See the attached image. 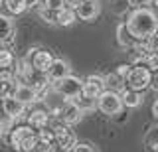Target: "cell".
<instances>
[{
	"mask_svg": "<svg viewBox=\"0 0 158 152\" xmlns=\"http://www.w3.org/2000/svg\"><path fill=\"white\" fill-rule=\"evenodd\" d=\"M105 91V79L101 75H89L87 79H83V85H81V93L91 99H97L101 93Z\"/></svg>",
	"mask_w": 158,
	"mask_h": 152,
	"instance_id": "10",
	"label": "cell"
},
{
	"mask_svg": "<svg viewBox=\"0 0 158 152\" xmlns=\"http://www.w3.org/2000/svg\"><path fill=\"white\" fill-rule=\"evenodd\" d=\"M152 117H154V119L158 121V99L152 103Z\"/></svg>",
	"mask_w": 158,
	"mask_h": 152,
	"instance_id": "32",
	"label": "cell"
},
{
	"mask_svg": "<svg viewBox=\"0 0 158 152\" xmlns=\"http://www.w3.org/2000/svg\"><path fill=\"white\" fill-rule=\"evenodd\" d=\"M34 134H36V130H34L30 125L12 126V129L8 130V142H10V146H12L14 150H18L20 144H22L24 140H28L30 136H34Z\"/></svg>",
	"mask_w": 158,
	"mask_h": 152,
	"instance_id": "8",
	"label": "cell"
},
{
	"mask_svg": "<svg viewBox=\"0 0 158 152\" xmlns=\"http://www.w3.org/2000/svg\"><path fill=\"white\" fill-rule=\"evenodd\" d=\"M67 2H71V0H65V6H67Z\"/></svg>",
	"mask_w": 158,
	"mask_h": 152,
	"instance_id": "37",
	"label": "cell"
},
{
	"mask_svg": "<svg viewBox=\"0 0 158 152\" xmlns=\"http://www.w3.org/2000/svg\"><path fill=\"white\" fill-rule=\"evenodd\" d=\"M0 109L6 117H10L12 121L16 119H22L24 117V111H26V105H22L18 99H14L12 95H6L0 99Z\"/></svg>",
	"mask_w": 158,
	"mask_h": 152,
	"instance_id": "7",
	"label": "cell"
},
{
	"mask_svg": "<svg viewBox=\"0 0 158 152\" xmlns=\"http://www.w3.org/2000/svg\"><path fill=\"white\" fill-rule=\"evenodd\" d=\"M150 148H152V150H154V152H158V142H156V144H152V146H150Z\"/></svg>",
	"mask_w": 158,
	"mask_h": 152,
	"instance_id": "35",
	"label": "cell"
},
{
	"mask_svg": "<svg viewBox=\"0 0 158 152\" xmlns=\"http://www.w3.org/2000/svg\"><path fill=\"white\" fill-rule=\"evenodd\" d=\"M150 85V69L146 65H132L125 77V87L138 93H144Z\"/></svg>",
	"mask_w": 158,
	"mask_h": 152,
	"instance_id": "2",
	"label": "cell"
},
{
	"mask_svg": "<svg viewBox=\"0 0 158 152\" xmlns=\"http://www.w3.org/2000/svg\"><path fill=\"white\" fill-rule=\"evenodd\" d=\"M103 79H105V89H109V91L121 93L123 89H125V79H123L121 75H117L115 71L109 73L107 77H103Z\"/></svg>",
	"mask_w": 158,
	"mask_h": 152,
	"instance_id": "20",
	"label": "cell"
},
{
	"mask_svg": "<svg viewBox=\"0 0 158 152\" xmlns=\"http://www.w3.org/2000/svg\"><path fill=\"white\" fill-rule=\"evenodd\" d=\"M65 6V0H44V8H49V10H59V8Z\"/></svg>",
	"mask_w": 158,
	"mask_h": 152,
	"instance_id": "26",
	"label": "cell"
},
{
	"mask_svg": "<svg viewBox=\"0 0 158 152\" xmlns=\"http://www.w3.org/2000/svg\"><path fill=\"white\" fill-rule=\"evenodd\" d=\"M14 65V55L8 47H2L0 50V69H12Z\"/></svg>",
	"mask_w": 158,
	"mask_h": 152,
	"instance_id": "22",
	"label": "cell"
},
{
	"mask_svg": "<svg viewBox=\"0 0 158 152\" xmlns=\"http://www.w3.org/2000/svg\"><path fill=\"white\" fill-rule=\"evenodd\" d=\"M131 63H121V65H117V69H115V73H117V75H121L123 77V79H125V77H127V73L128 71H131Z\"/></svg>",
	"mask_w": 158,
	"mask_h": 152,
	"instance_id": "31",
	"label": "cell"
},
{
	"mask_svg": "<svg viewBox=\"0 0 158 152\" xmlns=\"http://www.w3.org/2000/svg\"><path fill=\"white\" fill-rule=\"evenodd\" d=\"M12 83L14 81H0V99L6 95H12V89H14Z\"/></svg>",
	"mask_w": 158,
	"mask_h": 152,
	"instance_id": "27",
	"label": "cell"
},
{
	"mask_svg": "<svg viewBox=\"0 0 158 152\" xmlns=\"http://www.w3.org/2000/svg\"><path fill=\"white\" fill-rule=\"evenodd\" d=\"M75 20H77V14H75V8L71 6H63L56 12V26H71Z\"/></svg>",
	"mask_w": 158,
	"mask_h": 152,
	"instance_id": "16",
	"label": "cell"
},
{
	"mask_svg": "<svg viewBox=\"0 0 158 152\" xmlns=\"http://www.w3.org/2000/svg\"><path fill=\"white\" fill-rule=\"evenodd\" d=\"M127 28L131 32V36L136 42L140 40H148L152 34H156L158 30V16L154 10L150 8H136L132 10V14L127 18Z\"/></svg>",
	"mask_w": 158,
	"mask_h": 152,
	"instance_id": "1",
	"label": "cell"
},
{
	"mask_svg": "<svg viewBox=\"0 0 158 152\" xmlns=\"http://www.w3.org/2000/svg\"><path fill=\"white\" fill-rule=\"evenodd\" d=\"M69 73H71L69 63L65 60H61V57H53L52 63H49V67H48V71H46V75H48L49 81H57V79H61V77L69 75Z\"/></svg>",
	"mask_w": 158,
	"mask_h": 152,
	"instance_id": "13",
	"label": "cell"
},
{
	"mask_svg": "<svg viewBox=\"0 0 158 152\" xmlns=\"http://www.w3.org/2000/svg\"><path fill=\"white\" fill-rule=\"evenodd\" d=\"M56 119L59 122H63V125H67V126H73V125H77L79 121H81V117H83V113L77 109L75 105H73L71 101H65L61 107H59V111L56 113Z\"/></svg>",
	"mask_w": 158,
	"mask_h": 152,
	"instance_id": "6",
	"label": "cell"
},
{
	"mask_svg": "<svg viewBox=\"0 0 158 152\" xmlns=\"http://www.w3.org/2000/svg\"><path fill=\"white\" fill-rule=\"evenodd\" d=\"M97 109L107 117H115L123 111V103H121V95L115 91L105 89L101 95L97 97Z\"/></svg>",
	"mask_w": 158,
	"mask_h": 152,
	"instance_id": "3",
	"label": "cell"
},
{
	"mask_svg": "<svg viewBox=\"0 0 158 152\" xmlns=\"http://www.w3.org/2000/svg\"><path fill=\"white\" fill-rule=\"evenodd\" d=\"M67 101H71L81 113H89V111H93L97 107V99H91V97L83 95V93H79V95L71 97V99H67Z\"/></svg>",
	"mask_w": 158,
	"mask_h": 152,
	"instance_id": "17",
	"label": "cell"
},
{
	"mask_svg": "<svg viewBox=\"0 0 158 152\" xmlns=\"http://www.w3.org/2000/svg\"><path fill=\"white\" fill-rule=\"evenodd\" d=\"M69 152H99V150H97V146L91 144V142H79L77 140Z\"/></svg>",
	"mask_w": 158,
	"mask_h": 152,
	"instance_id": "24",
	"label": "cell"
},
{
	"mask_svg": "<svg viewBox=\"0 0 158 152\" xmlns=\"http://www.w3.org/2000/svg\"><path fill=\"white\" fill-rule=\"evenodd\" d=\"M12 36H14V24L8 16L0 14V42L2 43H8L12 42Z\"/></svg>",
	"mask_w": 158,
	"mask_h": 152,
	"instance_id": "18",
	"label": "cell"
},
{
	"mask_svg": "<svg viewBox=\"0 0 158 152\" xmlns=\"http://www.w3.org/2000/svg\"><path fill=\"white\" fill-rule=\"evenodd\" d=\"M49 122H52V113L48 109H36L32 111L28 115V125L32 126L34 130H40L44 129V126H49Z\"/></svg>",
	"mask_w": 158,
	"mask_h": 152,
	"instance_id": "14",
	"label": "cell"
},
{
	"mask_svg": "<svg viewBox=\"0 0 158 152\" xmlns=\"http://www.w3.org/2000/svg\"><path fill=\"white\" fill-rule=\"evenodd\" d=\"M40 18H42L46 24H56V10H49V8H40Z\"/></svg>",
	"mask_w": 158,
	"mask_h": 152,
	"instance_id": "25",
	"label": "cell"
},
{
	"mask_svg": "<svg viewBox=\"0 0 158 152\" xmlns=\"http://www.w3.org/2000/svg\"><path fill=\"white\" fill-rule=\"evenodd\" d=\"M128 6L132 8V10H136V8H148L150 6V0H127Z\"/></svg>",
	"mask_w": 158,
	"mask_h": 152,
	"instance_id": "29",
	"label": "cell"
},
{
	"mask_svg": "<svg viewBox=\"0 0 158 152\" xmlns=\"http://www.w3.org/2000/svg\"><path fill=\"white\" fill-rule=\"evenodd\" d=\"M121 103H123V107H128V109H136L138 105L142 103V93H138V91H132V89H123L121 93Z\"/></svg>",
	"mask_w": 158,
	"mask_h": 152,
	"instance_id": "15",
	"label": "cell"
},
{
	"mask_svg": "<svg viewBox=\"0 0 158 152\" xmlns=\"http://www.w3.org/2000/svg\"><path fill=\"white\" fill-rule=\"evenodd\" d=\"M26 4H28V8H34L40 4V0H26Z\"/></svg>",
	"mask_w": 158,
	"mask_h": 152,
	"instance_id": "33",
	"label": "cell"
},
{
	"mask_svg": "<svg viewBox=\"0 0 158 152\" xmlns=\"http://www.w3.org/2000/svg\"><path fill=\"white\" fill-rule=\"evenodd\" d=\"M81 85H83V81L79 79V77L75 75H65V77H61V79H57V81H52V87L56 89L61 97H65V99H71V97H75L81 93Z\"/></svg>",
	"mask_w": 158,
	"mask_h": 152,
	"instance_id": "5",
	"label": "cell"
},
{
	"mask_svg": "<svg viewBox=\"0 0 158 152\" xmlns=\"http://www.w3.org/2000/svg\"><path fill=\"white\" fill-rule=\"evenodd\" d=\"M117 42H118V46L121 47H131L132 43H135L136 40L131 36V32H128V28H127V24H118V28H117Z\"/></svg>",
	"mask_w": 158,
	"mask_h": 152,
	"instance_id": "19",
	"label": "cell"
},
{
	"mask_svg": "<svg viewBox=\"0 0 158 152\" xmlns=\"http://www.w3.org/2000/svg\"><path fill=\"white\" fill-rule=\"evenodd\" d=\"M49 129L53 130V142H56L57 148H61L63 152H69L73 148V144L77 142V136L75 132L69 129L67 125H63V122H56V125H52Z\"/></svg>",
	"mask_w": 158,
	"mask_h": 152,
	"instance_id": "4",
	"label": "cell"
},
{
	"mask_svg": "<svg viewBox=\"0 0 158 152\" xmlns=\"http://www.w3.org/2000/svg\"><path fill=\"white\" fill-rule=\"evenodd\" d=\"M53 150H56V144H53V142H42V140H38L36 150H34V152H53Z\"/></svg>",
	"mask_w": 158,
	"mask_h": 152,
	"instance_id": "28",
	"label": "cell"
},
{
	"mask_svg": "<svg viewBox=\"0 0 158 152\" xmlns=\"http://www.w3.org/2000/svg\"><path fill=\"white\" fill-rule=\"evenodd\" d=\"M4 6H6V10L12 16H20V14H24L28 10L26 0H4Z\"/></svg>",
	"mask_w": 158,
	"mask_h": 152,
	"instance_id": "21",
	"label": "cell"
},
{
	"mask_svg": "<svg viewBox=\"0 0 158 152\" xmlns=\"http://www.w3.org/2000/svg\"><path fill=\"white\" fill-rule=\"evenodd\" d=\"M148 89H154L158 93V67L150 69V85H148Z\"/></svg>",
	"mask_w": 158,
	"mask_h": 152,
	"instance_id": "30",
	"label": "cell"
},
{
	"mask_svg": "<svg viewBox=\"0 0 158 152\" xmlns=\"http://www.w3.org/2000/svg\"><path fill=\"white\" fill-rule=\"evenodd\" d=\"M0 6H4V0H0Z\"/></svg>",
	"mask_w": 158,
	"mask_h": 152,
	"instance_id": "36",
	"label": "cell"
},
{
	"mask_svg": "<svg viewBox=\"0 0 158 152\" xmlns=\"http://www.w3.org/2000/svg\"><path fill=\"white\" fill-rule=\"evenodd\" d=\"M12 97H14V99H18L22 105H34V103L40 101L36 89H34L32 85H28V83H18V85H14Z\"/></svg>",
	"mask_w": 158,
	"mask_h": 152,
	"instance_id": "9",
	"label": "cell"
},
{
	"mask_svg": "<svg viewBox=\"0 0 158 152\" xmlns=\"http://www.w3.org/2000/svg\"><path fill=\"white\" fill-rule=\"evenodd\" d=\"M75 14L77 18L85 22H91L99 16V2L97 0H79L77 6H75Z\"/></svg>",
	"mask_w": 158,
	"mask_h": 152,
	"instance_id": "11",
	"label": "cell"
},
{
	"mask_svg": "<svg viewBox=\"0 0 158 152\" xmlns=\"http://www.w3.org/2000/svg\"><path fill=\"white\" fill-rule=\"evenodd\" d=\"M32 51H34V55L28 60L30 65H32V69L38 71V73H46L49 63H52V60H53L52 51H48V50H32Z\"/></svg>",
	"mask_w": 158,
	"mask_h": 152,
	"instance_id": "12",
	"label": "cell"
},
{
	"mask_svg": "<svg viewBox=\"0 0 158 152\" xmlns=\"http://www.w3.org/2000/svg\"><path fill=\"white\" fill-rule=\"evenodd\" d=\"M12 125H14V121L10 119V117H6L4 113H0V138L8 134V130L12 129Z\"/></svg>",
	"mask_w": 158,
	"mask_h": 152,
	"instance_id": "23",
	"label": "cell"
},
{
	"mask_svg": "<svg viewBox=\"0 0 158 152\" xmlns=\"http://www.w3.org/2000/svg\"><path fill=\"white\" fill-rule=\"evenodd\" d=\"M150 4L154 6V10H158V0H150Z\"/></svg>",
	"mask_w": 158,
	"mask_h": 152,
	"instance_id": "34",
	"label": "cell"
}]
</instances>
